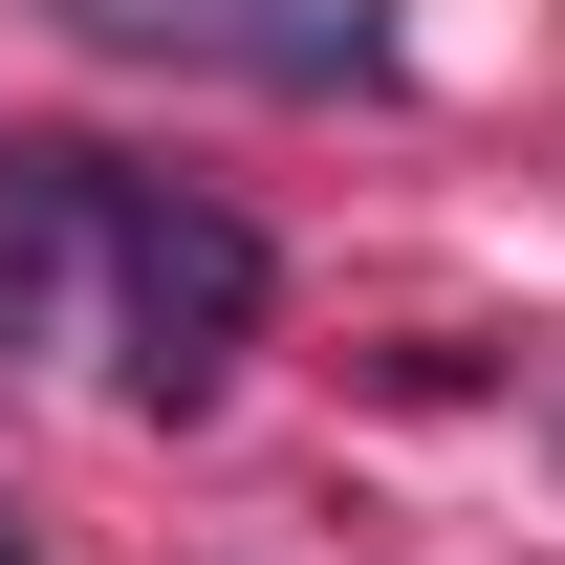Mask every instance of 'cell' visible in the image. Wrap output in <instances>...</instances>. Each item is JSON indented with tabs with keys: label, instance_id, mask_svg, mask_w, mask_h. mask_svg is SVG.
Segmentation results:
<instances>
[{
	"label": "cell",
	"instance_id": "obj_1",
	"mask_svg": "<svg viewBox=\"0 0 565 565\" xmlns=\"http://www.w3.org/2000/svg\"><path fill=\"white\" fill-rule=\"evenodd\" d=\"M87 262H109L131 392H152V414H217L239 349H262V305H282L262 217H217V196H174V174H109V152H87Z\"/></svg>",
	"mask_w": 565,
	"mask_h": 565
},
{
	"label": "cell",
	"instance_id": "obj_2",
	"mask_svg": "<svg viewBox=\"0 0 565 565\" xmlns=\"http://www.w3.org/2000/svg\"><path fill=\"white\" fill-rule=\"evenodd\" d=\"M87 44H152V66H217V87H392V0H66Z\"/></svg>",
	"mask_w": 565,
	"mask_h": 565
},
{
	"label": "cell",
	"instance_id": "obj_3",
	"mask_svg": "<svg viewBox=\"0 0 565 565\" xmlns=\"http://www.w3.org/2000/svg\"><path fill=\"white\" fill-rule=\"evenodd\" d=\"M66 262H87V152L22 131V152H0V370L66 327Z\"/></svg>",
	"mask_w": 565,
	"mask_h": 565
},
{
	"label": "cell",
	"instance_id": "obj_4",
	"mask_svg": "<svg viewBox=\"0 0 565 565\" xmlns=\"http://www.w3.org/2000/svg\"><path fill=\"white\" fill-rule=\"evenodd\" d=\"M0 565H44V544H22V522H0Z\"/></svg>",
	"mask_w": 565,
	"mask_h": 565
}]
</instances>
